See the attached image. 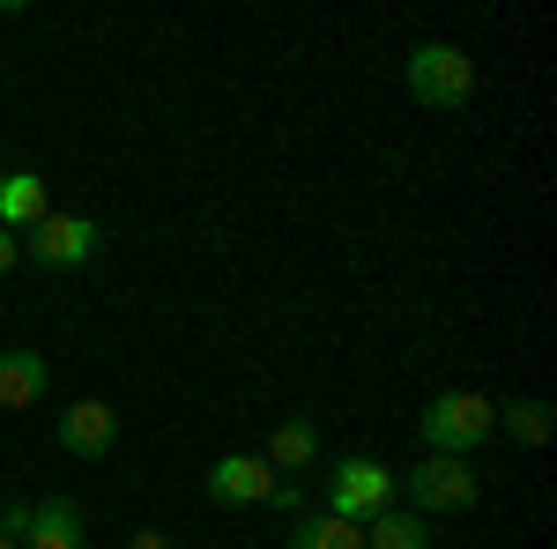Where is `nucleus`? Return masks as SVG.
<instances>
[{"mask_svg":"<svg viewBox=\"0 0 557 549\" xmlns=\"http://www.w3.org/2000/svg\"><path fill=\"white\" fill-rule=\"evenodd\" d=\"M15 260H23V238H15V230H0V275H8Z\"/></svg>","mask_w":557,"mask_h":549,"instance_id":"nucleus-15","label":"nucleus"},{"mask_svg":"<svg viewBox=\"0 0 557 549\" xmlns=\"http://www.w3.org/2000/svg\"><path fill=\"white\" fill-rule=\"evenodd\" d=\"M0 549H15V542H8V535H0Z\"/></svg>","mask_w":557,"mask_h":549,"instance_id":"nucleus-17","label":"nucleus"},{"mask_svg":"<svg viewBox=\"0 0 557 549\" xmlns=\"http://www.w3.org/2000/svg\"><path fill=\"white\" fill-rule=\"evenodd\" d=\"M45 386H52V364L38 349H0V409H30Z\"/></svg>","mask_w":557,"mask_h":549,"instance_id":"nucleus-10","label":"nucleus"},{"mask_svg":"<svg viewBox=\"0 0 557 549\" xmlns=\"http://www.w3.org/2000/svg\"><path fill=\"white\" fill-rule=\"evenodd\" d=\"M201 490H209V506H268L275 498V467L260 453H223Z\"/></svg>","mask_w":557,"mask_h":549,"instance_id":"nucleus-6","label":"nucleus"},{"mask_svg":"<svg viewBox=\"0 0 557 549\" xmlns=\"http://www.w3.org/2000/svg\"><path fill=\"white\" fill-rule=\"evenodd\" d=\"M290 549H364V527L357 520H335V512H312L290 527Z\"/></svg>","mask_w":557,"mask_h":549,"instance_id":"nucleus-13","label":"nucleus"},{"mask_svg":"<svg viewBox=\"0 0 557 549\" xmlns=\"http://www.w3.org/2000/svg\"><path fill=\"white\" fill-rule=\"evenodd\" d=\"M15 549H83V506L75 498H38Z\"/></svg>","mask_w":557,"mask_h":549,"instance_id":"nucleus-8","label":"nucleus"},{"mask_svg":"<svg viewBox=\"0 0 557 549\" xmlns=\"http://www.w3.org/2000/svg\"><path fill=\"white\" fill-rule=\"evenodd\" d=\"M127 549H172V542H164L157 527H141V535H127Z\"/></svg>","mask_w":557,"mask_h":549,"instance_id":"nucleus-16","label":"nucleus"},{"mask_svg":"<svg viewBox=\"0 0 557 549\" xmlns=\"http://www.w3.org/2000/svg\"><path fill=\"white\" fill-rule=\"evenodd\" d=\"M401 83H409V97L417 104H431V112H461L475 89V60L461 52V45H417L409 60H401Z\"/></svg>","mask_w":557,"mask_h":549,"instance_id":"nucleus-2","label":"nucleus"},{"mask_svg":"<svg viewBox=\"0 0 557 549\" xmlns=\"http://www.w3.org/2000/svg\"><path fill=\"white\" fill-rule=\"evenodd\" d=\"M394 490L409 498V512H461V506H475L483 475L469 461H454V453H424L417 467L394 475Z\"/></svg>","mask_w":557,"mask_h":549,"instance_id":"nucleus-3","label":"nucleus"},{"mask_svg":"<svg viewBox=\"0 0 557 549\" xmlns=\"http://www.w3.org/2000/svg\"><path fill=\"white\" fill-rule=\"evenodd\" d=\"M498 409L483 401V394H469V386H454V394H431L424 401V416H417V431H424V446L431 453H454V461H469L475 446L498 431Z\"/></svg>","mask_w":557,"mask_h":549,"instance_id":"nucleus-1","label":"nucleus"},{"mask_svg":"<svg viewBox=\"0 0 557 549\" xmlns=\"http://www.w3.org/2000/svg\"><path fill=\"white\" fill-rule=\"evenodd\" d=\"M394 506V467L372 461V453H349V461H335V475H327V512L335 520H372V512Z\"/></svg>","mask_w":557,"mask_h":549,"instance_id":"nucleus-4","label":"nucleus"},{"mask_svg":"<svg viewBox=\"0 0 557 549\" xmlns=\"http://www.w3.org/2000/svg\"><path fill=\"white\" fill-rule=\"evenodd\" d=\"M52 201H45L38 171H0V230H38Z\"/></svg>","mask_w":557,"mask_h":549,"instance_id":"nucleus-9","label":"nucleus"},{"mask_svg":"<svg viewBox=\"0 0 557 549\" xmlns=\"http://www.w3.org/2000/svg\"><path fill=\"white\" fill-rule=\"evenodd\" d=\"M104 246V230L89 223V215H45L38 230L23 238V253L38 260V267H89Z\"/></svg>","mask_w":557,"mask_h":549,"instance_id":"nucleus-5","label":"nucleus"},{"mask_svg":"<svg viewBox=\"0 0 557 549\" xmlns=\"http://www.w3.org/2000/svg\"><path fill=\"white\" fill-rule=\"evenodd\" d=\"M491 423H498L506 438H520V446H543V438H550V401H506Z\"/></svg>","mask_w":557,"mask_h":549,"instance_id":"nucleus-14","label":"nucleus"},{"mask_svg":"<svg viewBox=\"0 0 557 549\" xmlns=\"http://www.w3.org/2000/svg\"><path fill=\"white\" fill-rule=\"evenodd\" d=\"M364 549H431V527H424V512H372L364 520Z\"/></svg>","mask_w":557,"mask_h":549,"instance_id":"nucleus-12","label":"nucleus"},{"mask_svg":"<svg viewBox=\"0 0 557 549\" xmlns=\"http://www.w3.org/2000/svg\"><path fill=\"white\" fill-rule=\"evenodd\" d=\"M260 461L275 467V475H305V467L320 461V431L305 416H290V423H275V438H268V453Z\"/></svg>","mask_w":557,"mask_h":549,"instance_id":"nucleus-11","label":"nucleus"},{"mask_svg":"<svg viewBox=\"0 0 557 549\" xmlns=\"http://www.w3.org/2000/svg\"><path fill=\"white\" fill-rule=\"evenodd\" d=\"M60 446H67L75 461L112 453V446H120V409H112V401H75V409L60 416Z\"/></svg>","mask_w":557,"mask_h":549,"instance_id":"nucleus-7","label":"nucleus"}]
</instances>
